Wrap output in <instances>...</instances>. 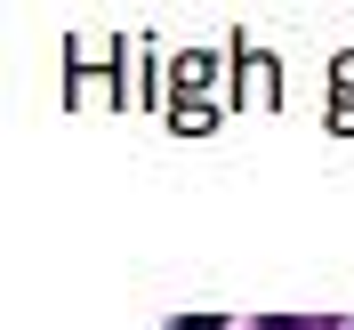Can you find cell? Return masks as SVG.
I'll return each instance as SVG.
<instances>
[{
  "mask_svg": "<svg viewBox=\"0 0 354 330\" xmlns=\"http://www.w3.org/2000/svg\"><path fill=\"white\" fill-rule=\"evenodd\" d=\"M177 330H218V314H185V322H177Z\"/></svg>",
  "mask_w": 354,
  "mask_h": 330,
  "instance_id": "6da1fadb",
  "label": "cell"
},
{
  "mask_svg": "<svg viewBox=\"0 0 354 330\" xmlns=\"http://www.w3.org/2000/svg\"><path fill=\"white\" fill-rule=\"evenodd\" d=\"M266 330H306V322H266Z\"/></svg>",
  "mask_w": 354,
  "mask_h": 330,
  "instance_id": "7a4b0ae2",
  "label": "cell"
}]
</instances>
